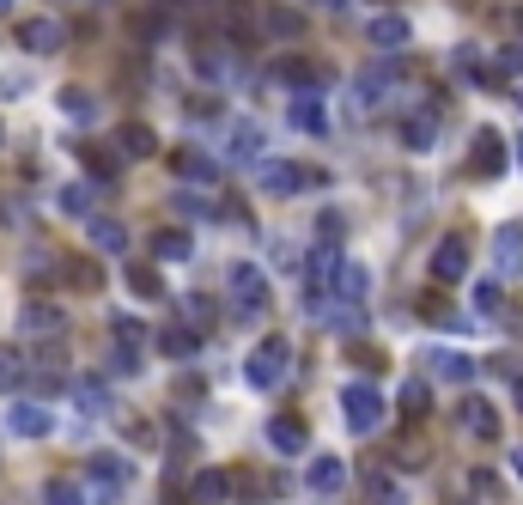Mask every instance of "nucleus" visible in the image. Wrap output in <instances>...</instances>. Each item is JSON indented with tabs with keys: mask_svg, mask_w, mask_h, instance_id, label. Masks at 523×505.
Here are the masks:
<instances>
[{
	"mask_svg": "<svg viewBox=\"0 0 523 505\" xmlns=\"http://www.w3.org/2000/svg\"><path fill=\"white\" fill-rule=\"evenodd\" d=\"M286 372H292V341H286V335H262V341H256V353L244 359V384L268 396V390H280V384H286Z\"/></svg>",
	"mask_w": 523,
	"mask_h": 505,
	"instance_id": "f257e3e1",
	"label": "nucleus"
},
{
	"mask_svg": "<svg viewBox=\"0 0 523 505\" xmlns=\"http://www.w3.org/2000/svg\"><path fill=\"white\" fill-rule=\"evenodd\" d=\"M80 487H86L92 505H116V499L134 487V463L116 457V451H98V457L86 463V481H80Z\"/></svg>",
	"mask_w": 523,
	"mask_h": 505,
	"instance_id": "f03ea898",
	"label": "nucleus"
},
{
	"mask_svg": "<svg viewBox=\"0 0 523 505\" xmlns=\"http://www.w3.org/2000/svg\"><path fill=\"white\" fill-rule=\"evenodd\" d=\"M226 293H232V311H238L244 323L268 317V274H262L256 262H232V268H226Z\"/></svg>",
	"mask_w": 523,
	"mask_h": 505,
	"instance_id": "7ed1b4c3",
	"label": "nucleus"
},
{
	"mask_svg": "<svg viewBox=\"0 0 523 505\" xmlns=\"http://www.w3.org/2000/svg\"><path fill=\"white\" fill-rule=\"evenodd\" d=\"M256 171H262V177H256V183H262V195H280V201H286V195H311V189H323V183H329L323 171L298 165V159H262Z\"/></svg>",
	"mask_w": 523,
	"mask_h": 505,
	"instance_id": "20e7f679",
	"label": "nucleus"
},
{
	"mask_svg": "<svg viewBox=\"0 0 523 505\" xmlns=\"http://www.w3.org/2000/svg\"><path fill=\"white\" fill-rule=\"evenodd\" d=\"M341 414H347V432H359V439H371V432L384 426V390L378 384H347L341 390Z\"/></svg>",
	"mask_w": 523,
	"mask_h": 505,
	"instance_id": "39448f33",
	"label": "nucleus"
},
{
	"mask_svg": "<svg viewBox=\"0 0 523 505\" xmlns=\"http://www.w3.org/2000/svg\"><path fill=\"white\" fill-rule=\"evenodd\" d=\"M341 268H347V256H341V238H317V244L305 250V293H329Z\"/></svg>",
	"mask_w": 523,
	"mask_h": 505,
	"instance_id": "423d86ee",
	"label": "nucleus"
},
{
	"mask_svg": "<svg viewBox=\"0 0 523 505\" xmlns=\"http://www.w3.org/2000/svg\"><path fill=\"white\" fill-rule=\"evenodd\" d=\"M359 493H365V505H408V481L396 469H384V463L359 469Z\"/></svg>",
	"mask_w": 523,
	"mask_h": 505,
	"instance_id": "0eeeda50",
	"label": "nucleus"
},
{
	"mask_svg": "<svg viewBox=\"0 0 523 505\" xmlns=\"http://www.w3.org/2000/svg\"><path fill=\"white\" fill-rule=\"evenodd\" d=\"M365 43L378 49V55H396V49L414 43V25H408L402 13H371V19H365Z\"/></svg>",
	"mask_w": 523,
	"mask_h": 505,
	"instance_id": "6e6552de",
	"label": "nucleus"
},
{
	"mask_svg": "<svg viewBox=\"0 0 523 505\" xmlns=\"http://www.w3.org/2000/svg\"><path fill=\"white\" fill-rule=\"evenodd\" d=\"M61 329H67V311H61L55 299H25V305H19V335L49 341V335H61Z\"/></svg>",
	"mask_w": 523,
	"mask_h": 505,
	"instance_id": "1a4fd4ad",
	"label": "nucleus"
},
{
	"mask_svg": "<svg viewBox=\"0 0 523 505\" xmlns=\"http://www.w3.org/2000/svg\"><path fill=\"white\" fill-rule=\"evenodd\" d=\"M469 171H475L481 183H487V177H505V134H499V128H475Z\"/></svg>",
	"mask_w": 523,
	"mask_h": 505,
	"instance_id": "9d476101",
	"label": "nucleus"
},
{
	"mask_svg": "<svg viewBox=\"0 0 523 505\" xmlns=\"http://www.w3.org/2000/svg\"><path fill=\"white\" fill-rule=\"evenodd\" d=\"M457 420H463V432H469L475 445H493V439H499V408H493L487 396H463Z\"/></svg>",
	"mask_w": 523,
	"mask_h": 505,
	"instance_id": "9b49d317",
	"label": "nucleus"
},
{
	"mask_svg": "<svg viewBox=\"0 0 523 505\" xmlns=\"http://www.w3.org/2000/svg\"><path fill=\"white\" fill-rule=\"evenodd\" d=\"M7 432H13V439H49L55 414H49L43 402H13V408H7Z\"/></svg>",
	"mask_w": 523,
	"mask_h": 505,
	"instance_id": "f8f14e48",
	"label": "nucleus"
},
{
	"mask_svg": "<svg viewBox=\"0 0 523 505\" xmlns=\"http://www.w3.org/2000/svg\"><path fill=\"white\" fill-rule=\"evenodd\" d=\"M469 274V244L463 238H438V250H432V280L438 286H457Z\"/></svg>",
	"mask_w": 523,
	"mask_h": 505,
	"instance_id": "ddd939ff",
	"label": "nucleus"
},
{
	"mask_svg": "<svg viewBox=\"0 0 523 505\" xmlns=\"http://www.w3.org/2000/svg\"><path fill=\"white\" fill-rule=\"evenodd\" d=\"M286 122H292L298 134H335V128H329V110H323V98H317V86L298 92V98L286 104Z\"/></svg>",
	"mask_w": 523,
	"mask_h": 505,
	"instance_id": "4468645a",
	"label": "nucleus"
},
{
	"mask_svg": "<svg viewBox=\"0 0 523 505\" xmlns=\"http://www.w3.org/2000/svg\"><path fill=\"white\" fill-rule=\"evenodd\" d=\"M226 159H232V165H262V159H268V140H262L256 122H232V134H226Z\"/></svg>",
	"mask_w": 523,
	"mask_h": 505,
	"instance_id": "2eb2a0df",
	"label": "nucleus"
},
{
	"mask_svg": "<svg viewBox=\"0 0 523 505\" xmlns=\"http://www.w3.org/2000/svg\"><path fill=\"white\" fill-rule=\"evenodd\" d=\"M305 487H311L317 499H335V493L347 487V463H341V457H329V451H323V457H311V469H305Z\"/></svg>",
	"mask_w": 523,
	"mask_h": 505,
	"instance_id": "dca6fc26",
	"label": "nucleus"
},
{
	"mask_svg": "<svg viewBox=\"0 0 523 505\" xmlns=\"http://www.w3.org/2000/svg\"><path fill=\"white\" fill-rule=\"evenodd\" d=\"M493 274H499V280L523 274V226H499V232H493Z\"/></svg>",
	"mask_w": 523,
	"mask_h": 505,
	"instance_id": "f3484780",
	"label": "nucleus"
},
{
	"mask_svg": "<svg viewBox=\"0 0 523 505\" xmlns=\"http://www.w3.org/2000/svg\"><path fill=\"white\" fill-rule=\"evenodd\" d=\"M426 372H432L438 384H469V378H475V359H469V353H451V347H432V353H426Z\"/></svg>",
	"mask_w": 523,
	"mask_h": 505,
	"instance_id": "a211bd4d",
	"label": "nucleus"
},
{
	"mask_svg": "<svg viewBox=\"0 0 523 505\" xmlns=\"http://www.w3.org/2000/svg\"><path fill=\"white\" fill-rule=\"evenodd\" d=\"M268 445H274L280 457H298V451L311 445V432H305V420H298V414H274V420H268Z\"/></svg>",
	"mask_w": 523,
	"mask_h": 505,
	"instance_id": "6ab92c4d",
	"label": "nucleus"
},
{
	"mask_svg": "<svg viewBox=\"0 0 523 505\" xmlns=\"http://www.w3.org/2000/svg\"><path fill=\"white\" fill-rule=\"evenodd\" d=\"M390 92H396V67H371V74H359V86H353V110H378Z\"/></svg>",
	"mask_w": 523,
	"mask_h": 505,
	"instance_id": "aec40b11",
	"label": "nucleus"
},
{
	"mask_svg": "<svg viewBox=\"0 0 523 505\" xmlns=\"http://www.w3.org/2000/svg\"><path fill=\"white\" fill-rule=\"evenodd\" d=\"M402 147H408V153H432V147H438V110H414V116L402 122Z\"/></svg>",
	"mask_w": 523,
	"mask_h": 505,
	"instance_id": "412c9836",
	"label": "nucleus"
},
{
	"mask_svg": "<svg viewBox=\"0 0 523 505\" xmlns=\"http://www.w3.org/2000/svg\"><path fill=\"white\" fill-rule=\"evenodd\" d=\"M268 74H274L280 86H298V92H305V86H323V74H317L305 55H280V61H268Z\"/></svg>",
	"mask_w": 523,
	"mask_h": 505,
	"instance_id": "4be33fe9",
	"label": "nucleus"
},
{
	"mask_svg": "<svg viewBox=\"0 0 523 505\" xmlns=\"http://www.w3.org/2000/svg\"><path fill=\"white\" fill-rule=\"evenodd\" d=\"M365 293H371V274H365L359 262H347V268L335 274V286H329L335 305H365Z\"/></svg>",
	"mask_w": 523,
	"mask_h": 505,
	"instance_id": "5701e85b",
	"label": "nucleus"
},
{
	"mask_svg": "<svg viewBox=\"0 0 523 505\" xmlns=\"http://www.w3.org/2000/svg\"><path fill=\"white\" fill-rule=\"evenodd\" d=\"M116 147H122V159H153L159 140H153V128H146V122H122L116 128Z\"/></svg>",
	"mask_w": 523,
	"mask_h": 505,
	"instance_id": "b1692460",
	"label": "nucleus"
},
{
	"mask_svg": "<svg viewBox=\"0 0 523 505\" xmlns=\"http://www.w3.org/2000/svg\"><path fill=\"white\" fill-rule=\"evenodd\" d=\"M19 43H25L31 55H55V49H61V25H55V19H25V25H19Z\"/></svg>",
	"mask_w": 523,
	"mask_h": 505,
	"instance_id": "393cba45",
	"label": "nucleus"
},
{
	"mask_svg": "<svg viewBox=\"0 0 523 505\" xmlns=\"http://www.w3.org/2000/svg\"><path fill=\"white\" fill-rule=\"evenodd\" d=\"M226 493H232V475L226 469H201L195 487H189V505H219Z\"/></svg>",
	"mask_w": 523,
	"mask_h": 505,
	"instance_id": "a878e982",
	"label": "nucleus"
},
{
	"mask_svg": "<svg viewBox=\"0 0 523 505\" xmlns=\"http://www.w3.org/2000/svg\"><path fill=\"white\" fill-rule=\"evenodd\" d=\"M86 238H92V250H104V256H110V250H116V256L128 250V226H122V220H104V213L86 226Z\"/></svg>",
	"mask_w": 523,
	"mask_h": 505,
	"instance_id": "bb28decb",
	"label": "nucleus"
},
{
	"mask_svg": "<svg viewBox=\"0 0 523 505\" xmlns=\"http://www.w3.org/2000/svg\"><path fill=\"white\" fill-rule=\"evenodd\" d=\"M159 353H165V359H195V353H201V335L183 329V323H171V329H159Z\"/></svg>",
	"mask_w": 523,
	"mask_h": 505,
	"instance_id": "cd10ccee",
	"label": "nucleus"
},
{
	"mask_svg": "<svg viewBox=\"0 0 523 505\" xmlns=\"http://www.w3.org/2000/svg\"><path fill=\"white\" fill-rule=\"evenodd\" d=\"M171 171H177V177H189V183H213V159H207V153H195V147L171 153Z\"/></svg>",
	"mask_w": 523,
	"mask_h": 505,
	"instance_id": "c85d7f7f",
	"label": "nucleus"
},
{
	"mask_svg": "<svg viewBox=\"0 0 523 505\" xmlns=\"http://www.w3.org/2000/svg\"><path fill=\"white\" fill-rule=\"evenodd\" d=\"M153 256H159V262H189V256H195V238L171 226V232H159V238H153Z\"/></svg>",
	"mask_w": 523,
	"mask_h": 505,
	"instance_id": "c756f323",
	"label": "nucleus"
},
{
	"mask_svg": "<svg viewBox=\"0 0 523 505\" xmlns=\"http://www.w3.org/2000/svg\"><path fill=\"white\" fill-rule=\"evenodd\" d=\"M98 189H104V183H67V189L55 195V207H61V213H92Z\"/></svg>",
	"mask_w": 523,
	"mask_h": 505,
	"instance_id": "7c9ffc66",
	"label": "nucleus"
},
{
	"mask_svg": "<svg viewBox=\"0 0 523 505\" xmlns=\"http://www.w3.org/2000/svg\"><path fill=\"white\" fill-rule=\"evenodd\" d=\"M73 396H80V408H86V414L110 420V390H104L98 378H80V384H73Z\"/></svg>",
	"mask_w": 523,
	"mask_h": 505,
	"instance_id": "2f4dec72",
	"label": "nucleus"
},
{
	"mask_svg": "<svg viewBox=\"0 0 523 505\" xmlns=\"http://www.w3.org/2000/svg\"><path fill=\"white\" fill-rule=\"evenodd\" d=\"M110 378H140V347L110 341Z\"/></svg>",
	"mask_w": 523,
	"mask_h": 505,
	"instance_id": "473e14b6",
	"label": "nucleus"
},
{
	"mask_svg": "<svg viewBox=\"0 0 523 505\" xmlns=\"http://www.w3.org/2000/svg\"><path fill=\"white\" fill-rule=\"evenodd\" d=\"M80 159H86L92 183H110V177H116V153H104V147H80Z\"/></svg>",
	"mask_w": 523,
	"mask_h": 505,
	"instance_id": "72a5a7b5",
	"label": "nucleus"
},
{
	"mask_svg": "<svg viewBox=\"0 0 523 505\" xmlns=\"http://www.w3.org/2000/svg\"><path fill=\"white\" fill-rule=\"evenodd\" d=\"M268 31H274V37H280V43H292V37H298V31H305V19H298V13H292V7H274V13H268Z\"/></svg>",
	"mask_w": 523,
	"mask_h": 505,
	"instance_id": "f704fd0d",
	"label": "nucleus"
},
{
	"mask_svg": "<svg viewBox=\"0 0 523 505\" xmlns=\"http://www.w3.org/2000/svg\"><path fill=\"white\" fill-rule=\"evenodd\" d=\"M396 402H402V414H414V420H420V414L432 408V390L414 378V384H402V396H396Z\"/></svg>",
	"mask_w": 523,
	"mask_h": 505,
	"instance_id": "c9c22d12",
	"label": "nucleus"
},
{
	"mask_svg": "<svg viewBox=\"0 0 523 505\" xmlns=\"http://www.w3.org/2000/svg\"><path fill=\"white\" fill-rule=\"evenodd\" d=\"M43 505H92V499H86V487H67V481H49V487H43Z\"/></svg>",
	"mask_w": 523,
	"mask_h": 505,
	"instance_id": "e433bc0d",
	"label": "nucleus"
},
{
	"mask_svg": "<svg viewBox=\"0 0 523 505\" xmlns=\"http://www.w3.org/2000/svg\"><path fill=\"white\" fill-rule=\"evenodd\" d=\"M61 274H67L73 286H80V293H98V280H104V274H98V262H67Z\"/></svg>",
	"mask_w": 523,
	"mask_h": 505,
	"instance_id": "4c0bfd02",
	"label": "nucleus"
},
{
	"mask_svg": "<svg viewBox=\"0 0 523 505\" xmlns=\"http://www.w3.org/2000/svg\"><path fill=\"white\" fill-rule=\"evenodd\" d=\"M110 323H116V329H110V341H128V347H146V329H140V317H128V311H122V317H110Z\"/></svg>",
	"mask_w": 523,
	"mask_h": 505,
	"instance_id": "58836bf2",
	"label": "nucleus"
},
{
	"mask_svg": "<svg viewBox=\"0 0 523 505\" xmlns=\"http://www.w3.org/2000/svg\"><path fill=\"white\" fill-rule=\"evenodd\" d=\"M451 67H463V74H469V86H487V80H481V49H475V43H463V49L451 55Z\"/></svg>",
	"mask_w": 523,
	"mask_h": 505,
	"instance_id": "ea45409f",
	"label": "nucleus"
},
{
	"mask_svg": "<svg viewBox=\"0 0 523 505\" xmlns=\"http://www.w3.org/2000/svg\"><path fill=\"white\" fill-rule=\"evenodd\" d=\"M19 378H25V359H19L13 347H0V390H13Z\"/></svg>",
	"mask_w": 523,
	"mask_h": 505,
	"instance_id": "a19ab883",
	"label": "nucleus"
},
{
	"mask_svg": "<svg viewBox=\"0 0 523 505\" xmlns=\"http://www.w3.org/2000/svg\"><path fill=\"white\" fill-rule=\"evenodd\" d=\"M61 110H67L73 122H92V110H98V104H92V92H61Z\"/></svg>",
	"mask_w": 523,
	"mask_h": 505,
	"instance_id": "79ce46f5",
	"label": "nucleus"
},
{
	"mask_svg": "<svg viewBox=\"0 0 523 505\" xmlns=\"http://www.w3.org/2000/svg\"><path fill=\"white\" fill-rule=\"evenodd\" d=\"M128 286H134V299H159L165 286L153 280V268H128Z\"/></svg>",
	"mask_w": 523,
	"mask_h": 505,
	"instance_id": "37998d69",
	"label": "nucleus"
},
{
	"mask_svg": "<svg viewBox=\"0 0 523 505\" xmlns=\"http://www.w3.org/2000/svg\"><path fill=\"white\" fill-rule=\"evenodd\" d=\"M420 311H426V317H432L438 329H457V311H451V305H444L438 293H426V299H420Z\"/></svg>",
	"mask_w": 523,
	"mask_h": 505,
	"instance_id": "c03bdc74",
	"label": "nucleus"
},
{
	"mask_svg": "<svg viewBox=\"0 0 523 505\" xmlns=\"http://www.w3.org/2000/svg\"><path fill=\"white\" fill-rule=\"evenodd\" d=\"M499 299H505V293H499V280H481V286H475V311H481V317H493Z\"/></svg>",
	"mask_w": 523,
	"mask_h": 505,
	"instance_id": "a18cd8bd",
	"label": "nucleus"
},
{
	"mask_svg": "<svg viewBox=\"0 0 523 505\" xmlns=\"http://www.w3.org/2000/svg\"><path fill=\"white\" fill-rule=\"evenodd\" d=\"M341 232H347V220H341V213L329 207V213H323V220H317V238H341Z\"/></svg>",
	"mask_w": 523,
	"mask_h": 505,
	"instance_id": "49530a36",
	"label": "nucleus"
},
{
	"mask_svg": "<svg viewBox=\"0 0 523 505\" xmlns=\"http://www.w3.org/2000/svg\"><path fill=\"white\" fill-rule=\"evenodd\" d=\"M505 457H511V469H517V481H523V445H511Z\"/></svg>",
	"mask_w": 523,
	"mask_h": 505,
	"instance_id": "de8ad7c7",
	"label": "nucleus"
},
{
	"mask_svg": "<svg viewBox=\"0 0 523 505\" xmlns=\"http://www.w3.org/2000/svg\"><path fill=\"white\" fill-rule=\"evenodd\" d=\"M444 505H469V493H463V487H451V493H444Z\"/></svg>",
	"mask_w": 523,
	"mask_h": 505,
	"instance_id": "09e8293b",
	"label": "nucleus"
},
{
	"mask_svg": "<svg viewBox=\"0 0 523 505\" xmlns=\"http://www.w3.org/2000/svg\"><path fill=\"white\" fill-rule=\"evenodd\" d=\"M511 396H517V408H523V372H517V378H511Z\"/></svg>",
	"mask_w": 523,
	"mask_h": 505,
	"instance_id": "8fccbe9b",
	"label": "nucleus"
},
{
	"mask_svg": "<svg viewBox=\"0 0 523 505\" xmlns=\"http://www.w3.org/2000/svg\"><path fill=\"white\" fill-rule=\"evenodd\" d=\"M517 165H523V140H517Z\"/></svg>",
	"mask_w": 523,
	"mask_h": 505,
	"instance_id": "3c124183",
	"label": "nucleus"
},
{
	"mask_svg": "<svg viewBox=\"0 0 523 505\" xmlns=\"http://www.w3.org/2000/svg\"><path fill=\"white\" fill-rule=\"evenodd\" d=\"M7 7H13V0H0V13H7Z\"/></svg>",
	"mask_w": 523,
	"mask_h": 505,
	"instance_id": "603ef678",
	"label": "nucleus"
},
{
	"mask_svg": "<svg viewBox=\"0 0 523 505\" xmlns=\"http://www.w3.org/2000/svg\"><path fill=\"white\" fill-rule=\"evenodd\" d=\"M171 7H183V0H171Z\"/></svg>",
	"mask_w": 523,
	"mask_h": 505,
	"instance_id": "864d4df0",
	"label": "nucleus"
},
{
	"mask_svg": "<svg viewBox=\"0 0 523 505\" xmlns=\"http://www.w3.org/2000/svg\"><path fill=\"white\" fill-rule=\"evenodd\" d=\"M0 140H7V128H0Z\"/></svg>",
	"mask_w": 523,
	"mask_h": 505,
	"instance_id": "5fc2aeb1",
	"label": "nucleus"
}]
</instances>
